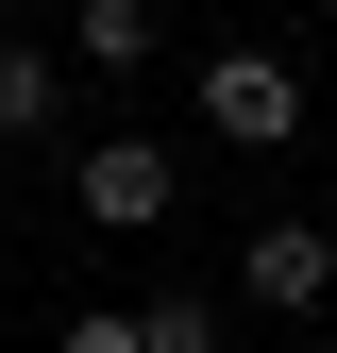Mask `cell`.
<instances>
[{
	"label": "cell",
	"mask_w": 337,
	"mask_h": 353,
	"mask_svg": "<svg viewBox=\"0 0 337 353\" xmlns=\"http://www.w3.org/2000/svg\"><path fill=\"white\" fill-rule=\"evenodd\" d=\"M202 135H220V152H287V135H304V51H253V34L202 51Z\"/></svg>",
	"instance_id": "6da1fadb"
},
{
	"label": "cell",
	"mask_w": 337,
	"mask_h": 353,
	"mask_svg": "<svg viewBox=\"0 0 337 353\" xmlns=\"http://www.w3.org/2000/svg\"><path fill=\"white\" fill-rule=\"evenodd\" d=\"M68 202H84V236H152V219L186 202V152H168V135H102L68 168Z\"/></svg>",
	"instance_id": "7a4b0ae2"
},
{
	"label": "cell",
	"mask_w": 337,
	"mask_h": 353,
	"mask_svg": "<svg viewBox=\"0 0 337 353\" xmlns=\"http://www.w3.org/2000/svg\"><path fill=\"white\" fill-rule=\"evenodd\" d=\"M236 286L270 303V320H320V286H337V236H320V219H270V236L236 252Z\"/></svg>",
	"instance_id": "3957f363"
},
{
	"label": "cell",
	"mask_w": 337,
	"mask_h": 353,
	"mask_svg": "<svg viewBox=\"0 0 337 353\" xmlns=\"http://www.w3.org/2000/svg\"><path fill=\"white\" fill-rule=\"evenodd\" d=\"M68 118V34H0V152Z\"/></svg>",
	"instance_id": "277c9868"
},
{
	"label": "cell",
	"mask_w": 337,
	"mask_h": 353,
	"mask_svg": "<svg viewBox=\"0 0 337 353\" xmlns=\"http://www.w3.org/2000/svg\"><path fill=\"white\" fill-rule=\"evenodd\" d=\"M168 51V17H152V0H84V17H68V68H102V84H135Z\"/></svg>",
	"instance_id": "5b68a950"
},
{
	"label": "cell",
	"mask_w": 337,
	"mask_h": 353,
	"mask_svg": "<svg viewBox=\"0 0 337 353\" xmlns=\"http://www.w3.org/2000/svg\"><path fill=\"white\" fill-rule=\"evenodd\" d=\"M51 353H152V303H84V320H51Z\"/></svg>",
	"instance_id": "8992f818"
},
{
	"label": "cell",
	"mask_w": 337,
	"mask_h": 353,
	"mask_svg": "<svg viewBox=\"0 0 337 353\" xmlns=\"http://www.w3.org/2000/svg\"><path fill=\"white\" fill-rule=\"evenodd\" d=\"M152 353H220V303H152Z\"/></svg>",
	"instance_id": "52a82bcc"
},
{
	"label": "cell",
	"mask_w": 337,
	"mask_h": 353,
	"mask_svg": "<svg viewBox=\"0 0 337 353\" xmlns=\"http://www.w3.org/2000/svg\"><path fill=\"white\" fill-rule=\"evenodd\" d=\"M320 353H337V286H320Z\"/></svg>",
	"instance_id": "ba28073f"
},
{
	"label": "cell",
	"mask_w": 337,
	"mask_h": 353,
	"mask_svg": "<svg viewBox=\"0 0 337 353\" xmlns=\"http://www.w3.org/2000/svg\"><path fill=\"white\" fill-rule=\"evenodd\" d=\"M320 17H337V0H320Z\"/></svg>",
	"instance_id": "9c48e42d"
}]
</instances>
